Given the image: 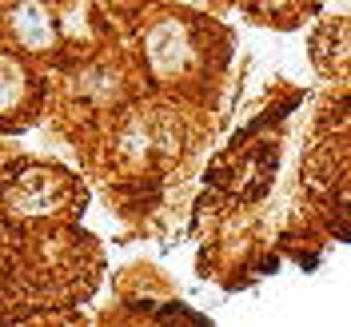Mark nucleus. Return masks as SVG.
I'll return each mask as SVG.
<instances>
[{"label": "nucleus", "mask_w": 351, "mask_h": 327, "mask_svg": "<svg viewBox=\"0 0 351 327\" xmlns=\"http://www.w3.org/2000/svg\"><path fill=\"white\" fill-rule=\"evenodd\" d=\"M12 32H16V40L24 48H32V52H40L52 44V16H48V8H44L40 0H21L16 4V12H12Z\"/></svg>", "instance_id": "obj_1"}, {"label": "nucleus", "mask_w": 351, "mask_h": 327, "mask_svg": "<svg viewBox=\"0 0 351 327\" xmlns=\"http://www.w3.org/2000/svg\"><path fill=\"white\" fill-rule=\"evenodd\" d=\"M16 88H21V72H16L12 60H4V56H0V108H4V104H12Z\"/></svg>", "instance_id": "obj_2"}]
</instances>
